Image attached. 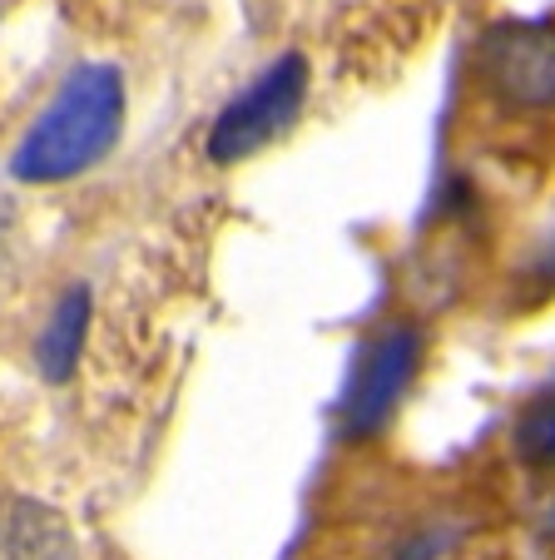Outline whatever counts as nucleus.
<instances>
[{
	"label": "nucleus",
	"instance_id": "obj_4",
	"mask_svg": "<svg viewBox=\"0 0 555 560\" xmlns=\"http://www.w3.org/2000/svg\"><path fill=\"white\" fill-rule=\"evenodd\" d=\"M421 362V338L417 328H388L382 338L367 342L362 362L352 368L343 397V427L347 436H372L392 422V412L402 407L412 377H417Z\"/></svg>",
	"mask_w": 555,
	"mask_h": 560
},
{
	"label": "nucleus",
	"instance_id": "obj_1",
	"mask_svg": "<svg viewBox=\"0 0 555 560\" xmlns=\"http://www.w3.org/2000/svg\"><path fill=\"white\" fill-rule=\"evenodd\" d=\"M125 129V80L109 65H80L55 90L15 149V179L25 184H65L74 174L95 170L115 149Z\"/></svg>",
	"mask_w": 555,
	"mask_h": 560
},
{
	"label": "nucleus",
	"instance_id": "obj_3",
	"mask_svg": "<svg viewBox=\"0 0 555 560\" xmlns=\"http://www.w3.org/2000/svg\"><path fill=\"white\" fill-rule=\"evenodd\" d=\"M482 80L516 109H555V21H501L476 45Z\"/></svg>",
	"mask_w": 555,
	"mask_h": 560
},
{
	"label": "nucleus",
	"instance_id": "obj_8",
	"mask_svg": "<svg viewBox=\"0 0 555 560\" xmlns=\"http://www.w3.org/2000/svg\"><path fill=\"white\" fill-rule=\"evenodd\" d=\"M551 526H555V521H551Z\"/></svg>",
	"mask_w": 555,
	"mask_h": 560
},
{
	"label": "nucleus",
	"instance_id": "obj_2",
	"mask_svg": "<svg viewBox=\"0 0 555 560\" xmlns=\"http://www.w3.org/2000/svg\"><path fill=\"white\" fill-rule=\"evenodd\" d=\"M308 95V60L303 55H284L243 90L239 100L223 105V115L209 129V159L213 164H239L253 159L258 149H268L278 135H288V125L298 119Z\"/></svg>",
	"mask_w": 555,
	"mask_h": 560
},
{
	"label": "nucleus",
	"instance_id": "obj_6",
	"mask_svg": "<svg viewBox=\"0 0 555 560\" xmlns=\"http://www.w3.org/2000/svg\"><path fill=\"white\" fill-rule=\"evenodd\" d=\"M84 328H90V293L70 288L60 298V307L50 313V323H45L41 342H35V362H41V372L50 382H70L80 348H84Z\"/></svg>",
	"mask_w": 555,
	"mask_h": 560
},
{
	"label": "nucleus",
	"instance_id": "obj_5",
	"mask_svg": "<svg viewBox=\"0 0 555 560\" xmlns=\"http://www.w3.org/2000/svg\"><path fill=\"white\" fill-rule=\"evenodd\" d=\"M0 560H80V550L60 511L21 497L0 506Z\"/></svg>",
	"mask_w": 555,
	"mask_h": 560
},
{
	"label": "nucleus",
	"instance_id": "obj_7",
	"mask_svg": "<svg viewBox=\"0 0 555 560\" xmlns=\"http://www.w3.org/2000/svg\"><path fill=\"white\" fill-rule=\"evenodd\" d=\"M511 446H516V456H521V462H531V466L555 462V382H551V387H541L531 402L516 412Z\"/></svg>",
	"mask_w": 555,
	"mask_h": 560
}]
</instances>
